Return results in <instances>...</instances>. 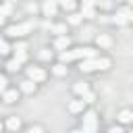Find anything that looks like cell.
Listing matches in <instances>:
<instances>
[{"label":"cell","mask_w":133,"mask_h":133,"mask_svg":"<svg viewBox=\"0 0 133 133\" xmlns=\"http://www.w3.org/2000/svg\"><path fill=\"white\" fill-rule=\"evenodd\" d=\"M39 58H42V60H50V58H52V52H50L48 48H44V50L39 52Z\"/></svg>","instance_id":"obj_22"},{"label":"cell","mask_w":133,"mask_h":133,"mask_svg":"<svg viewBox=\"0 0 133 133\" xmlns=\"http://www.w3.org/2000/svg\"><path fill=\"white\" fill-rule=\"evenodd\" d=\"M94 6H96V2H91V0H85L83 4H81V12H83V17H94Z\"/></svg>","instance_id":"obj_6"},{"label":"cell","mask_w":133,"mask_h":133,"mask_svg":"<svg viewBox=\"0 0 133 133\" xmlns=\"http://www.w3.org/2000/svg\"><path fill=\"white\" fill-rule=\"evenodd\" d=\"M129 21H133V12H129Z\"/></svg>","instance_id":"obj_31"},{"label":"cell","mask_w":133,"mask_h":133,"mask_svg":"<svg viewBox=\"0 0 133 133\" xmlns=\"http://www.w3.org/2000/svg\"><path fill=\"white\" fill-rule=\"evenodd\" d=\"M10 10H12V4H10V2H6V4H2V6H0V17L4 19V17H6L8 12H10Z\"/></svg>","instance_id":"obj_18"},{"label":"cell","mask_w":133,"mask_h":133,"mask_svg":"<svg viewBox=\"0 0 133 133\" xmlns=\"http://www.w3.org/2000/svg\"><path fill=\"white\" fill-rule=\"evenodd\" d=\"M54 31H56V33H64V31H66V25H62V23H60V25H54Z\"/></svg>","instance_id":"obj_25"},{"label":"cell","mask_w":133,"mask_h":133,"mask_svg":"<svg viewBox=\"0 0 133 133\" xmlns=\"http://www.w3.org/2000/svg\"><path fill=\"white\" fill-rule=\"evenodd\" d=\"M44 15L46 17H54V12H56V4L52 2V0H48V2H44Z\"/></svg>","instance_id":"obj_9"},{"label":"cell","mask_w":133,"mask_h":133,"mask_svg":"<svg viewBox=\"0 0 133 133\" xmlns=\"http://www.w3.org/2000/svg\"><path fill=\"white\" fill-rule=\"evenodd\" d=\"M8 52H10V46H8V44H6V42L0 37V54L4 56V54H8Z\"/></svg>","instance_id":"obj_20"},{"label":"cell","mask_w":133,"mask_h":133,"mask_svg":"<svg viewBox=\"0 0 133 133\" xmlns=\"http://www.w3.org/2000/svg\"><path fill=\"white\" fill-rule=\"evenodd\" d=\"M83 104H85L83 100H75V102L69 104V110H71V112H81V110H83Z\"/></svg>","instance_id":"obj_14"},{"label":"cell","mask_w":133,"mask_h":133,"mask_svg":"<svg viewBox=\"0 0 133 133\" xmlns=\"http://www.w3.org/2000/svg\"><path fill=\"white\" fill-rule=\"evenodd\" d=\"M12 50H17V52H25V44L23 42H19V44H15V48Z\"/></svg>","instance_id":"obj_26"},{"label":"cell","mask_w":133,"mask_h":133,"mask_svg":"<svg viewBox=\"0 0 133 133\" xmlns=\"http://www.w3.org/2000/svg\"><path fill=\"white\" fill-rule=\"evenodd\" d=\"M79 21H81V15H75V12H73V15L69 17V23H71V25H77Z\"/></svg>","instance_id":"obj_23"},{"label":"cell","mask_w":133,"mask_h":133,"mask_svg":"<svg viewBox=\"0 0 133 133\" xmlns=\"http://www.w3.org/2000/svg\"><path fill=\"white\" fill-rule=\"evenodd\" d=\"M0 131H2V123H0Z\"/></svg>","instance_id":"obj_33"},{"label":"cell","mask_w":133,"mask_h":133,"mask_svg":"<svg viewBox=\"0 0 133 133\" xmlns=\"http://www.w3.org/2000/svg\"><path fill=\"white\" fill-rule=\"evenodd\" d=\"M27 77H29V81L37 83V81H44L46 79V71L39 69V66H29L27 69Z\"/></svg>","instance_id":"obj_5"},{"label":"cell","mask_w":133,"mask_h":133,"mask_svg":"<svg viewBox=\"0 0 133 133\" xmlns=\"http://www.w3.org/2000/svg\"><path fill=\"white\" fill-rule=\"evenodd\" d=\"M77 58H96V50L94 48H75V50H66V52H60V62H71V60H77Z\"/></svg>","instance_id":"obj_1"},{"label":"cell","mask_w":133,"mask_h":133,"mask_svg":"<svg viewBox=\"0 0 133 133\" xmlns=\"http://www.w3.org/2000/svg\"><path fill=\"white\" fill-rule=\"evenodd\" d=\"M71 133H83V131H77V129H75V131H71Z\"/></svg>","instance_id":"obj_32"},{"label":"cell","mask_w":133,"mask_h":133,"mask_svg":"<svg viewBox=\"0 0 133 133\" xmlns=\"http://www.w3.org/2000/svg\"><path fill=\"white\" fill-rule=\"evenodd\" d=\"M69 44H71V39H69L66 35H60V37H58V39L54 42V48H56V50H62V52H66Z\"/></svg>","instance_id":"obj_7"},{"label":"cell","mask_w":133,"mask_h":133,"mask_svg":"<svg viewBox=\"0 0 133 133\" xmlns=\"http://www.w3.org/2000/svg\"><path fill=\"white\" fill-rule=\"evenodd\" d=\"M108 66H110V60H108V58H87V60H81V64H79V69L85 71V73H89V71H94V69L106 71Z\"/></svg>","instance_id":"obj_2"},{"label":"cell","mask_w":133,"mask_h":133,"mask_svg":"<svg viewBox=\"0 0 133 133\" xmlns=\"http://www.w3.org/2000/svg\"><path fill=\"white\" fill-rule=\"evenodd\" d=\"M118 121L121 123H131L133 121V112L131 110H121L118 112Z\"/></svg>","instance_id":"obj_11"},{"label":"cell","mask_w":133,"mask_h":133,"mask_svg":"<svg viewBox=\"0 0 133 133\" xmlns=\"http://www.w3.org/2000/svg\"><path fill=\"white\" fill-rule=\"evenodd\" d=\"M52 71H54V75H66V66H64L62 62H60V64H56Z\"/></svg>","instance_id":"obj_19"},{"label":"cell","mask_w":133,"mask_h":133,"mask_svg":"<svg viewBox=\"0 0 133 133\" xmlns=\"http://www.w3.org/2000/svg\"><path fill=\"white\" fill-rule=\"evenodd\" d=\"M75 94H79V96H85V94H89V85L85 83V81H79V83H75Z\"/></svg>","instance_id":"obj_10"},{"label":"cell","mask_w":133,"mask_h":133,"mask_svg":"<svg viewBox=\"0 0 133 133\" xmlns=\"http://www.w3.org/2000/svg\"><path fill=\"white\" fill-rule=\"evenodd\" d=\"M60 6H62L64 10H73V8H75V2H71V0H62Z\"/></svg>","instance_id":"obj_21"},{"label":"cell","mask_w":133,"mask_h":133,"mask_svg":"<svg viewBox=\"0 0 133 133\" xmlns=\"http://www.w3.org/2000/svg\"><path fill=\"white\" fill-rule=\"evenodd\" d=\"M108 133H123V129H121V127H110Z\"/></svg>","instance_id":"obj_29"},{"label":"cell","mask_w":133,"mask_h":133,"mask_svg":"<svg viewBox=\"0 0 133 133\" xmlns=\"http://www.w3.org/2000/svg\"><path fill=\"white\" fill-rule=\"evenodd\" d=\"M83 102H94V94H91V91L85 94V96H83Z\"/></svg>","instance_id":"obj_28"},{"label":"cell","mask_w":133,"mask_h":133,"mask_svg":"<svg viewBox=\"0 0 133 133\" xmlns=\"http://www.w3.org/2000/svg\"><path fill=\"white\" fill-rule=\"evenodd\" d=\"M17 98H19L17 89H6V91H4V102H8V104H10V102H15Z\"/></svg>","instance_id":"obj_13"},{"label":"cell","mask_w":133,"mask_h":133,"mask_svg":"<svg viewBox=\"0 0 133 133\" xmlns=\"http://www.w3.org/2000/svg\"><path fill=\"white\" fill-rule=\"evenodd\" d=\"M0 91H2V94L6 91V77H4V75H0Z\"/></svg>","instance_id":"obj_24"},{"label":"cell","mask_w":133,"mask_h":133,"mask_svg":"<svg viewBox=\"0 0 133 133\" xmlns=\"http://www.w3.org/2000/svg\"><path fill=\"white\" fill-rule=\"evenodd\" d=\"M29 133H44V131H42L39 127H31V129H29Z\"/></svg>","instance_id":"obj_30"},{"label":"cell","mask_w":133,"mask_h":133,"mask_svg":"<svg viewBox=\"0 0 133 133\" xmlns=\"http://www.w3.org/2000/svg\"><path fill=\"white\" fill-rule=\"evenodd\" d=\"M127 21H129V10H118L114 15V23L116 25H125Z\"/></svg>","instance_id":"obj_8"},{"label":"cell","mask_w":133,"mask_h":133,"mask_svg":"<svg viewBox=\"0 0 133 133\" xmlns=\"http://www.w3.org/2000/svg\"><path fill=\"white\" fill-rule=\"evenodd\" d=\"M96 127H98V118H96V112H85L83 114V133H96Z\"/></svg>","instance_id":"obj_4"},{"label":"cell","mask_w":133,"mask_h":133,"mask_svg":"<svg viewBox=\"0 0 133 133\" xmlns=\"http://www.w3.org/2000/svg\"><path fill=\"white\" fill-rule=\"evenodd\" d=\"M21 89H23L25 94H33V91H35V83L27 79V81H23V83H21Z\"/></svg>","instance_id":"obj_12"},{"label":"cell","mask_w":133,"mask_h":133,"mask_svg":"<svg viewBox=\"0 0 133 133\" xmlns=\"http://www.w3.org/2000/svg\"><path fill=\"white\" fill-rule=\"evenodd\" d=\"M96 42H98V46H104V48H108V46L112 44V39H110L108 35H98V37H96Z\"/></svg>","instance_id":"obj_16"},{"label":"cell","mask_w":133,"mask_h":133,"mask_svg":"<svg viewBox=\"0 0 133 133\" xmlns=\"http://www.w3.org/2000/svg\"><path fill=\"white\" fill-rule=\"evenodd\" d=\"M25 58H27V54H25V52H17V56H15V60H19V62H23Z\"/></svg>","instance_id":"obj_27"},{"label":"cell","mask_w":133,"mask_h":133,"mask_svg":"<svg viewBox=\"0 0 133 133\" xmlns=\"http://www.w3.org/2000/svg\"><path fill=\"white\" fill-rule=\"evenodd\" d=\"M33 29V23L31 21H27V23H19V25H10L8 29H6V35H10V37H21V35H25V33H29Z\"/></svg>","instance_id":"obj_3"},{"label":"cell","mask_w":133,"mask_h":133,"mask_svg":"<svg viewBox=\"0 0 133 133\" xmlns=\"http://www.w3.org/2000/svg\"><path fill=\"white\" fill-rule=\"evenodd\" d=\"M19 66H21V62H19V60H15V58L6 62V69H8V71H12V73H15V71H19Z\"/></svg>","instance_id":"obj_17"},{"label":"cell","mask_w":133,"mask_h":133,"mask_svg":"<svg viewBox=\"0 0 133 133\" xmlns=\"http://www.w3.org/2000/svg\"><path fill=\"white\" fill-rule=\"evenodd\" d=\"M6 127H8V129H10V131H17V129H19V127H21V121H19V118H17V116H10V118H8V121H6Z\"/></svg>","instance_id":"obj_15"}]
</instances>
